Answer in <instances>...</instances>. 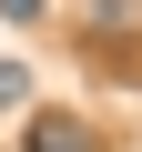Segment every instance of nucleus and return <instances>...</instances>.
Instances as JSON below:
<instances>
[{
  "label": "nucleus",
  "mask_w": 142,
  "mask_h": 152,
  "mask_svg": "<svg viewBox=\"0 0 142 152\" xmlns=\"http://www.w3.org/2000/svg\"><path fill=\"white\" fill-rule=\"evenodd\" d=\"M20 152H91V132H81V122H61V112H41V122L20 132Z\"/></svg>",
  "instance_id": "f257e3e1"
},
{
  "label": "nucleus",
  "mask_w": 142,
  "mask_h": 152,
  "mask_svg": "<svg viewBox=\"0 0 142 152\" xmlns=\"http://www.w3.org/2000/svg\"><path fill=\"white\" fill-rule=\"evenodd\" d=\"M20 102H31V71H20V61H0V112H20Z\"/></svg>",
  "instance_id": "f03ea898"
},
{
  "label": "nucleus",
  "mask_w": 142,
  "mask_h": 152,
  "mask_svg": "<svg viewBox=\"0 0 142 152\" xmlns=\"http://www.w3.org/2000/svg\"><path fill=\"white\" fill-rule=\"evenodd\" d=\"M41 10H51V0H0V20H10V31H31Z\"/></svg>",
  "instance_id": "7ed1b4c3"
}]
</instances>
